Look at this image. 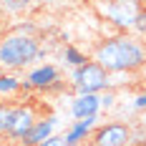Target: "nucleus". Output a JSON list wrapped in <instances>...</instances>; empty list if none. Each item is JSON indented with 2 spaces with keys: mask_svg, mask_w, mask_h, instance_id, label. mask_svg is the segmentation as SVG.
Here are the masks:
<instances>
[{
  "mask_svg": "<svg viewBox=\"0 0 146 146\" xmlns=\"http://www.w3.org/2000/svg\"><path fill=\"white\" fill-rule=\"evenodd\" d=\"M131 141H141L136 139L133 133V126L129 121H106V123H98L93 133H91V146H126Z\"/></svg>",
  "mask_w": 146,
  "mask_h": 146,
  "instance_id": "obj_5",
  "label": "nucleus"
},
{
  "mask_svg": "<svg viewBox=\"0 0 146 146\" xmlns=\"http://www.w3.org/2000/svg\"><path fill=\"white\" fill-rule=\"evenodd\" d=\"M33 5H35V0H0V13L20 15V13H28Z\"/></svg>",
  "mask_w": 146,
  "mask_h": 146,
  "instance_id": "obj_12",
  "label": "nucleus"
},
{
  "mask_svg": "<svg viewBox=\"0 0 146 146\" xmlns=\"http://www.w3.org/2000/svg\"><path fill=\"white\" fill-rule=\"evenodd\" d=\"M133 35H139V38H146V5L141 8V13L136 18V23H133Z\"/></svg>",
  "mask_w": 146,
  "mask_h": 146,
  "instance_id": "obj_16",
  "label": "nucleus"
},
{
  "mask_svg": "<svg viewBox=\"0 0 146 146\" xmlns=\"http://www.w3.org/2000/svg\"><path fill=\"white\" fill-rule=\"evenodd\" d=\"M126 146H146V141H131V144H126Z\"/></svg>",
  "mask_w": 146,
  "mask_h": 146,
  "instance_id": "obj_20",
  "label": "nucleus"
},
{
  "mask_svg": "<svg viewBox=\"0 0 146 146\" xmlns=\"http://www.w3.org/2000/svg\"><path fill=\"white\" fill-rule=\"evenodd\" d=\"M101 113V93H76L71 101V116L73 118H86Z\"/></svg>",
  "mask_w": 146,
  "mask_h": 146,
  "instance_id": "obj_10",
  "label": "nucleus"
},
{
  "mask_svg": "<svg viewBox=\"0 0 146 146\" xmlns=\"http://www.w3.org/2000/svg\"><path fill=\"white\" fill-rule=\"evenodd\" d=\"M116 101H118L116 91H113V88H106V91L101 93V111H113Z\"/></svg>",
  "mask_w": 146,
  "mask_h": 146,
  "instance_id": "obj_15",
  "label": "nucleus"
},
{
  "mask_svg": "<svg viewBox=\"0 0 146 146\" xmlns=\"http://www.w3.org/2000/svg\"><path fill=\"white\" fill-rule=\"evenodd\" d=\"M35 121H38V111H35L33 103H18V106H13V123H10L8 133H5V139L13 141V144H20L25 139V133L33 129Z\"/></svg>",
  "mask_w": 146,
  "mask_h": 146,
  "instance_id": "obj_6",
  "label": "nucleus"
},
{
  "mask_svg": "<svg viewBox=\"0 0 146 146\" xmlns=\"http://www.w3.org/2000/svg\"><path fill=\"white\" fill-rule=\"evenodd\" d=\"M58 123H60L58 116H43V118H38V121L33 123V129L25 133V139L20 141V146H38V144H43L45 139L56 136Z\"/></svg>",
  "mask_w": 146,
  "mask_h": 146,
  "instance_id": "obj_9",
  "label": "nucleus"
},
{
  "mask_svg": "<svg viewBox=\"0 0 146 146\" xmlns=\"http://www.w3.org/2000/svg\"><path fill=\"white\" fill-rule=\"evenodd\" d=\"M13 123V103L0 101V136H5Z\"/></svg>",
  "mask_w": 146,
  "mask_h": 146,
  "instance_id": "obj_14",
  "label": "nucleus"
},
{
  "mask_svg": "<svg viewBox=\"0 0 146 146\" xmlns=\"http://www.w3.org/2000/svg\"><path fill=\"white\" fill-rule=\"evenodd\" d=\"M144 5V0H113V3H96V10L118 33H131Z\"/></svg>",
  "mask_w": 146,
  "mask_h": 146,
  "instance_id": "obj_3",
  "label": "nucleus"
},
{
  "mask_svg": "<svg viewBox=\"0 0 146 146\" xmlns=\"http://www.w3.org/2000/svg\"><path fill=\"white\" fill-rule=\"evenodd\" d=\"M91 58L108 73H139L146 66V40L133 33H116L96 43Z\"/></svg>",
  "mask_w": 146,
  "mask_h": 146,
  "instance_id": "obj_1",
  "label": "nucleus"
},
{
  "mask_svg": "<svg viewBox=\"0 0 146 146\" xmlns=\"http://www.w3.org/2000/svg\"><path fill=\"white\" fill-rule=\"evenodd\" d=\"M141 129L146 131V111H144V118H141Z\"/></svg>",
  "mask_w": 146,
  "mask_h": 146,
  "instance_id": "obj_21",
  "label": "nucleus"
},
{
  "mask_svg": "<svg viewBox=\"0 0 146 146\" xmlns=\"http://www.w3.org/2000/svg\"><path fill=\"white\" fill-rule=\"evenodd\" d=\"M93 3H113V0H93Z\"/></svg>",
  "mask_w": 146,
  "mask_h": 146,
  "instance_id": "obj_22",
  "label": "nucleus"
},
{
  "mask_svg": "<svg viewBox=\"0 0 146 146\" xmlns=\"http://www.w3.org/2000/svg\"><path fill=\"white\" fill-rule=\"evenodd\" d=\"M25 81L30 83L33 91H53L60 86V71L53 63H40L25 73Z\"/></svg>",
  "mask_w": 146,
  "mask_h": 146,
  "instance_id": "obj_7",
  "label": "nucleus"
},
{
  "mask_svg": "<svg viewBox=\"0 0 146 146\" xmlns=\"http://www.w3.org/2000/svg\"><path fill=\"white\" fill-rule=\"evenodd\" d=\"M144 3H146V0H144Z\"/></svg>",
  "mask_w": 146,
  "mask_h": 146,
  "instance_id": "obj_23",
  "label": "nucleus"
},
{
  "mask_svg": "<svg viewBox=\"0 0 146 146\" xmlns=\"http://www.w3.org/2000/svg\"><path fill=\"white\" fill-rule=\"evenodd\" d=\"M40 40L35 35H23V33H10L0 40V66L8 71H20L28 68L33 60L40 58Z\"/></svg>",
  "mask_w": 146,
  "mask_h": 146,
  "instance_id": "obj_2",
  "label": "nucleus"
},
{
  "mask_svg": "<svg viewBox=\"0 0 146 146\" xmlns=\"http://www.w3.org/2000/svg\"><path fill=\"white\" fill-rule=\"evenodd\" d=\"M63 60H66V66L78 68V66H83L88 60V56L78 48V45H66V48H63Z\"/></svg>",
  "mask_w": 146,
  "mask_h": 146,
  "instance_id": "obj_13",
  "label": "nucleus"
},
{
  "mask_svg": "<svg viewBox=\"0 0 146 146\" xmlns=\"http://www.w3.org/2000/svg\"><path fill=\"white\" fill-rule=\"evenodd\" d=\"M13 30L15 33H23V35H35V25L33 23H18Z\"/></svg>",
  "mask_w": 146,
  "mask_h": 146,
  "instance_id": "obj_19",
  "label": "nucleus"
},
{
  "mask_svg": "<svg viewBox=\"0 0 146 146\" xmlns=\"http://www.w3.org/2000/svg\"><path fill=\"white\" fill-rule=\"evenodd\" d=\"M71 86L76 93H103L106 88H111V73L88 58L83 66L71 71Z\"/></svg>",
  "mask_w": 146,
  "mask_h": 146,
  "instance_id": "obj_4",
  "label": "nucleus"
},
{
  "mask_svg": "<svg viewBox=\"0 0 146 146\" xmlns=\"http://www.w3.org/2000/svg\"><path fill=\"white\" fill-rule=\"evenodd\" d=\"M23 91V81L15 73H0V96H15Z\"/></svg>",
  "mask_w": 146,
  "mask_h": 146,
  "instance_id": "obj_11",
  "label": "nucleus"
},
{
  "mask_svg": "<svg viewBox=\"0 0 146 146\" xmlns=\"http://www.w3.org/2000/svg\"><path fill=\"white\" fill-rule=\"evenodd\" d=\"M38 146H68V144H66V139H63V133H56V136H50V139H45L43 144H38Z\"/></svg>",
  "mask_w": 146,
  "mask_h": 146,
  "instance_id": "obj_18",
  "label": "nucleus"
},
{
  "mask_svg": "<svg viewBox=\"0 0 146 146\" xmlns=\"http://www.w3.org/2000/svg\"><path fill=\"white\" fill-rule=\"evenodd\" d=\"M131 108L133 111H141V113L146 111V91L144 93H136V98L131 101Z\"/></svg>",
  "mask_w": 146,
  "mask_h": 146,
  "instance_id": "obj_17",
  "label": "nucleus"
},
{
  "mask_svg": "<svg viewBox=\"0 0 146 146\" xmlns=\"http://www.w3.org/2000/svg\"><path fill=\"white\" fill-rule=\"evenodd\" d=\"M98 126V116H86V118H73L71 123L66 126L63 139L68 146H86L91 141V133Z\"/></svg>",
  "mask_w": 146,
  "mask_h": 146,
  "instance_id": "obj_8",
  "label": "nucleus"
}]
</instances>
